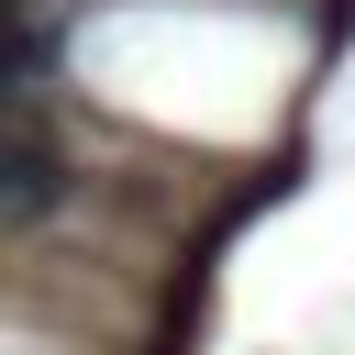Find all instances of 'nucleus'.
Masks as SVG:
<instances>
[{
  "instance_id": "1",
  "label": "nucleus",
  "mask_w": 355,
  "mask_h": 355,
  "mask_svg": "<svg viewBox=\"0 0 355 355\" xmlns=\"http://www.w3.org/2000/svg\"><path fill=\"white\" fill-rule=\"evenodd\" d=\"M67 189H78L67 133H55L33 100H0V233H11V222H44Z\"/></svg>"
}]
</instances>
